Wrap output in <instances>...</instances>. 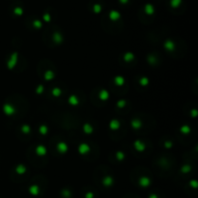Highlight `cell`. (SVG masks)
Here are the masks:
<instances>
[{
    "mask_svg": "<svg viewBox=\"0 0 198 198\" xmlns=\"http://www.w3.org/2000/svg\"><path fill=\"white\" fill-rule=\"evenodd\" d=\"M181 0H172V5L173 6H177L179 3H180Z\"/></svg>",
    "mask_w": 198,
    "mask_h": 198,
    "instance_id": "6da1fadb",
    "label": "cell"
},
{
    "mask_svg": "<svg viewBox=\"0 0 198 198\" xmlns=\"http://www.w3.org/2000/svg\"><path fill=\"white\" fill-rule=\"evenodd\" d=\"M123 1H127V0H123Z\"/></svg>",
    "mask_w": 198,
    "mask_h": 198,
    "instance_id": "7a4b0ae2",
    "label": "cell"
}]
</instances>
